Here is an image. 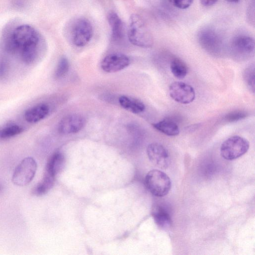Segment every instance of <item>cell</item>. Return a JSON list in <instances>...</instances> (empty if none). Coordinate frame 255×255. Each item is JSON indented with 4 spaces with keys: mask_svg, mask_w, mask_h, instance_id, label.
Instances as JSON below:
<instances>
[{
    "mask_svg": "<svg viewBox=\"0 0 255 255\" xmlns=\"http://www.w3.org/2000/svg\"><path fill=\"white\" fill-rule=\"evenodd\" d=\"M17 52L22 61L27 64L33 63L40 50L41 38L39 33L32 27L21 29L15 37Z\"/></svg>",
    "mask_w": 255,
    "mask_h": 255,
    "instance_id": "1",
    "label": "cell"
},
{
    "mask_svg": "<svg viewBox=\"0 0 255 255\" xmlns=\"http://www.w3.org/2000/svg\"><path fill=\"white\" fill-rule=\"evenodd\" d=\"M128 35L130 42L136 46L149 48L153 44V35L138 14H133L130 16Z\"/></svg>",
    "mask_w": 255,
    "mask_h": 255,
    "instance_id": "2",
    "label": "cell"
},
{
    "mask_svg": "<svg viewBox=\"0 0 255 255\" xmlns=\"http://www.w3.org/2000/svg\"><path fill=\"white\" fill-rule=\"evenodd\" d=\"M145 184L153 195L161 197L167 194L171 187V181L164 172L158 169L150 170L145 178Z\"/></svg>",
    "mask_w": 255,
    "mask_h": 255,
    "instance_id": "3",
    "label": "cell"
},
{
    "mask_svg": "<svg viewBox=\"0 0 255 255\" xmlns=\"http://www.w3.org/2000/svg\"><path fill=\"white\" fill-rule=\"evenodd\" d=\"M249 147L250 143L247 139L238 135L232 136L221 144V155L226 160H234L245 154Z\"/></svg>",
    "mask_w": 255,
    "mask_h": 255,
    "instance_id": "4",
    "label": "cell"
},
{
    "mask_svg": "<svg viewBox=\"0 0 255 255\" xmlns=\"http://www.w3.org/2000/svg\"><path fill=\"white\" fill-rule=\"evenodd\" d=\"M37 169V163L33 158L26 157L15 168L12 176V182L17 186L28 184L33 179Z\"/></svg>",
    "mask_w": 255,
    "mask_h": 255,
    "instance_id": "5",
    "label": "cell"
},
{
    "mask_svg": "<svg viewBox=\"0 0 255 255\" xmlns=\"http://www.w3.org/2000/svg\"><path fill=\"white\" fill-rule=\"evenodd\" d=\"M93 34V26L88 19L80 18L75 21L72 30V41L75 45L85 46L91 40Z\"/></svg>",
    "mask_w": 255,
    "mask_h": 255,
    "instance_id": "6",
    "label": "cell"
},
{
    "mask_svg": "<svg viewBox=\"0 0 255 255\" xmlns=\"http://www.w3.org/2000/svg\"><path fill=\"white\" fill-rule=\"evenodd\" d=\"M169 95L175 101L188 104L192 102L195 98V92L190 85L181 82L172 83L169 88Z\"/></svg>",
    "mask_w": 255,
    "mask_h": 255,
    "instance_id": "7",
    "label": "cell"
},
{
    "mask_svg": "<svg viewBox=\"0 0 255 255\" xmlns=\"http://www.w3.org/2000/svg\"><path fill=\"white\" fill-rule=\"evenodd\" d=\"M231 49L235 57L241 59L248 58L254 51V39L249 36H237L232 41Z\"/></svg>",
    "mask_w": 255,
    "mask_h": 255,
    "instance_id": "8",
    "label": "cell"
},
{
    "mask_svg": "<svg viewBox=\"0 0 255 255\" xmlns=\"http://www.w3.org/2000/svg\"><path fill=\"white\" fill-rule=\"evenodd\" d=\"M199 41L203 48L211 54L219 55L222 50V40L212 30L202 31L199 35Z\"/></svg>",
    "mask_w": 255,
    "mask_h": 255,
    "instance_id": "9",
    "label": "cell"
},
{
    "mask_svg": "<svg viewBox=\"0 0 255 255\" xmlns=\"http://www.w3.org/2000/svg\"><path fill=\"white\" fill-rule=\"evenodd\" d=\"M130 64L128 56L122 53H112L106 56L101 62V68L107 73L121 71Z\"/></svg>",
    "mask_w": 255,
    "mask_h": 255,
    "instance_id": "10",
    "label": "cell"
},
{
    "mask_svg": "<svg viewBox=\"0 0 255 255\" xmlns=\"http://www.w3.org/2000/svg\"><path fill=\"white\" fill-rule=\"evenodd\" d=\"M149 160L161 168L168 167L169 158L168 151L162 144L154 142L149 144L146 149Z\"/></svg>",
    "mask_w": 255,
    "mask_h": 255,
    "instance_id": "11",
    "label": "cell"
},
{
    "mask_svg": "<svg viewBox=\"0 0 255 255\" xmlns=\"http://www.w3.org/2000/svg\"><path fill=\"white\" fill-rule=\"evenodd\" d=\"M85 125L84 118L79 114L69 115L61 120L58 130L62 133H75L80 131Z\"/></svg>",
    "mask_w": 255,
    "mask_h": 255,
    "instance_id": "12",
    "label": "cell"
},
{
    "mask_svg": "<svg viewBox=\"0 0 255 255\" xmlns=\"http://www.w3.org/2000/svg\"><path fill=\"white\" fill-rule=\"evenodd\" d=\"M49 112V106L44 103L39 104L28 109L24 113V117L29 123H36L44 119Z\"/></svg>",
    "mask_w": 255,
    "mask_h": 255,
    "instance_id": "13",
    "label": "cell"
},
{
    "mask_svg": "<svg viewBox=\"0 0 255 255\" xmlns=\"http://www.w3.org/2000/svg\"><path fill=\"white\" fill-rule=\"evenodd\" d=\"M107 18L111 28L113 40L116 41L121 40L124 34L123 22L119 15L114 11L109 12Z\"/></svg>",
    "mask_w": 255,
    "mask_h": 255,
    "instance_id": "14",
    "label": "cell"
},
{
    "mask_svg": "<svg viewBox=\"0 0 255 255\" xmlns=\"http://www.w3.org/2000/svg\"><path fill=\"white\" fill-rule=\"evenodd\" d=\"M65 161L64 155L60 152L53 154L48 160L45 173L55 177L62 169Z\"/></svg>",
    "mask_w": 255,
    "mask_h": 255,
    "instance_id": "15",
    "label": "cell"
},
{
    "mask_svg": "<svg viewBox=\"0 0 255 255\" xmlns=\"http://www.w3.org/2000/svg\"><path fill=\"white\" fill-rule=\"evenodd\" d=\"M119 101L122 108L133 114L142 113L145 109L144 104L141 101L134 98L122 96L119 98Z\"/></svg>",
    "mask_w": 255,
    "mask_h": 255,
    "instance_id": "16",
    "label": "cell"
},
{
    "mask_svg": "<svg viewBox=\"0 0 255 255\" xmlns=\"http://www.w3.org/2000/svg\"><path fill=\"white\" fill-rule=\"evenodd\" d=\"M152 125L156 130L168 136H176L179 133L177 124L169 119H163Z\"/></svg>",
    "mask_w": 255,
    "mask_h": 255,
    "instance_id": "17",
    "label": "cell"
},
{
    "mask_svg": "<svg viewBox=\"0 0 255 255\" xmlns=\"http://www.w3.org/2000/svg\"><path fill=\"white\" fill-rule=\"evenodd\" d=\"M152 215L155 223L160 227L165 228L171 224V218L167 210L161 206L153 209Z\"/></svg>",
    "mask_w": 255,
    "mask_h": 255,
    "instance_id": "18",
    "label": "cell"
},
{
    "mask_svg": "<svg viewBox=\"0 0 255 255\" xmlns=\"http://www.w3.org/2000/svg\"><path fill=\"white\" fill-rule=\"evenodd\" d=\"M54 180L55 177L45 173L42 180L32 189V194L36 196L45 194L52 187Z\"/></svg>",
    "mask_w": 255,
    "mask_h": 255,
    "instance_id": "19",
    "label": "cell"
},
{
    "mask_svg": "<svg viewBox=\"0 0 255 255\" xmlns=\"http://www.w3.org/2000/svg\"><path fill=\"white\" fill-rule=\"evenodd\" d=\"M170 67L173 76L178 79H183L187 74V66L183 60L179 58L173 59L171 61Z\"/></svg>",
    "mask_w": 255,
    "mask_h": 255,
    "instance_id": "20",
    "label": "cell"
},
{
    "mask_svg": "<svg viewBox=\"0 0 255 255\" xmlns=\"http://www.w3.org/2000/svg\"><path fill=\"white\" fill-rule=\"evenodd\" d=\"M23 128L17 125H10L0 129V139H7L21 133Z\"/></svg>",
    "mask_w": 255,
    "mask_h": 255,
    "instance_id": "21",
    "label": "cell"
},
{
    "mask_svg": "<svg viewBox=\"0 0 255 255\" xmlns=\"http://www.w3.org/2000/svg\"><path fill=\"white\" fill-rule=\"evenodd\" d=\"M244 78L247 85L253 93L255 92V65L251 64L245 69Z\"/></svg>",
    "mask_w": 255,
    "mask_h": 255,
    "instance_id": "22",
    "label": "cell"
},
{
    "mask_svg": "<svg viewBox=\"0 0 255 255\" xmlns=\"http://www.w3.org/2000/svg\"><path fill=\"white\" fill-rule=\"evenodd\" d=\"M69 63L68 59L62 57L59 60L57 66L55 76L57 78H60L65 76L68 72Z\"/></svg>",
    "mask_w": 255,
    "mask_h": 255,
    "instance_id": "23",
    "label": "cell"
},
{
    "mask_svg": "<svg viewBox=\"0 0 255 255\" xmlns=\"http://www.w3.org/2000/svg\"><path fill=\"white\" fill-rule=\"evenodd\" d=\"M248 113L242 110H237L231 112L225 117V120L227 122L232 123L240 121L246 118Z\"/></svg>",
    "mask_w": 255,
    "mask_h": 255,
    "instance_id": "24",
    "label": "cell"
},
{
    "mask_svg": "<svg viewBox=\"0 0 255 255\" xmlns=\"http://www.w3.org/2000/svg\"><path fill=\"white\" fill-rule=\"evenodd\" d=\"M175 7L179 9H186L192 3L193 0H169Z\"/></svg>",
    "mask_w": 255,
    "mask_h": 255,
    "instance_id": "25",
    "label": "cell"
},
{
    "mask_svg": "<svg viewBox=\"0 0 255 255\" xmlns=\"http://www.w3.org/2000/svg\"><path fill=\"white\" fill-rule=\"evenodd\" d=\"M8 64L6 61L0 59V78L5 77L8 71Z\"/></svg>",
    "mask_w": 255,
    "mask_h": 255,
    "instance_id": "26",
    "label": "cell"
},
{
    "mask_svg": "<svg viewBox=\"0 0 255 255\" xmlns=\"http://www.w3.org/2000/svg\"><path fill=\"white\" fill-rule=\"evenodd\" d=\"M201 4L204 6H210L215 4L218 0H200Z\"/></svg>",
    "mask_w": 255,
    "mask_h": 255,
    "instance_id": "27",
    "label": "cell"
},
{
    "mask_svg": "<svg viewBox=\"0 0 255 255\" xmlns=\"http://www.w3.org/2000/svg\"><path fill=\"white\" fill-rule=\"evenodd\" d=\"M226 0L228 2H233V3L238 2L240 1V0Z\"/></svg>",
    "mask_w": 255,
    "mask_h": 255,
    "instance_id": "28",
    "label": "cell"
}]
</instances>
